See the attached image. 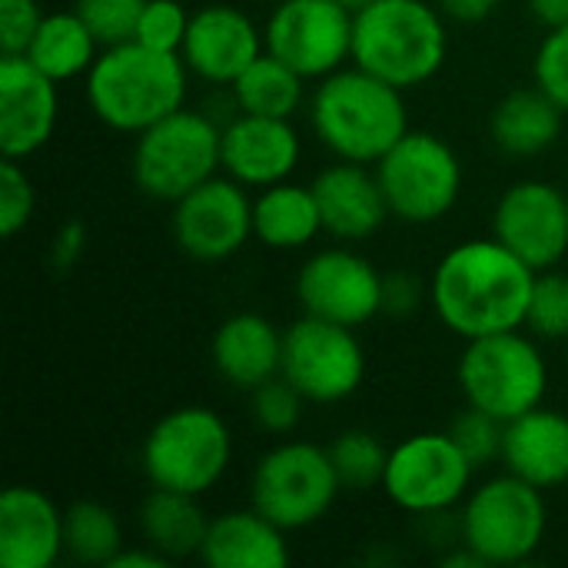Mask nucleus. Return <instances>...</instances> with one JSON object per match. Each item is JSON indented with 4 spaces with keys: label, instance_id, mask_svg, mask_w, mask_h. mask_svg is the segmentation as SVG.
Listing matches in <instances>:
<instances>
[{
    "label": "nucleus",
    "instance_id": "nucleus-1",
    "mask_svg": "<svg viewBox=\"0 0 568 568\" xmlns=\"http://www.w3.org/2000/svg\"><path fill=\"white\" fill-rule=\"evenodd\" d=\"M536 270L496 236L449 246L429 273V306L459 339L526 326Z\"/></svg>",
    "mask_w": 568,
    "mask_h": 568
},
{
    "label": "nucleus",
    "instance_id": "nucleus-2",
    "mask_svg": "<svg viewBox=\"0 0 568 568\" xmlns=\"http://www.w3.org/2000/svg\"><path fill=\"white\" fill-rule=\"evenodd\" d=\"M406 90L346 63L343 70L316 80L310 93V123L320 143L336 160L376 166L413 126Z\"/></svg>",
    "mask_w": 568,
    "mask_h": 568
},
{
    "label": "nucleus",
    "instance_id": "nucleus-3",
    "mask_svg": "<svg viewBox=\"0 0 568 568\" xmlns=\"http://www.w3.org/2000/svg\"><path fill=\"white\" fill-rule=\"evenodd\" d=\"M190 70L180 53H163L136 40L103 47L83 77L90 113L113 133H143L186 106Z\"/></svg>",
    "mask_w": 568,
    "mask_h": 568
},
{
    "label": "nucleus",
    "instance_id": "nucleus-4",
    "mask_svg": "<svg viewBox=\"0 0 568 568\" xmlns=\"http://www.w3.org/2000/svg\"><path fill=\"white\" fill-rule=\"evenodd\" d=\"M446 20L429 0H369L353 13V63L399 90H416L449 60Z\"/></svg>",
    "mask_w": 568,
    "mask_h": 568
},
{
    "label": "nucleus",
    "instance_id": "nucleus-5",
    "mask_svg": "<svg viewBox=\"0 0 568 568\" xmlns=\"http://www.w3.org/2000/svg\"><path fill=\"white\" fill-rule=\"evenodd\" d=\"M233 463V433L210 406H176L163 413L140 446V469L150 486L206 496Z\"/></svg>",
    "mask_w": 568,
    "mask_h": 568
},
{
    "label": "nucleus",
    "instance_id": "nucleus-6",
    "mask_svg": "<svg viewBox=\"0 0 568 568\" xmlns=\"http://www.w3.org/2000/svg\"><path fill=\"white\" fill-rule=\"evenodd\" d=\"M459 393L466 406H476L503 423L546 403L549 363L539 349V336L526 326L466 339L456 366Z\"/></svg>",
    "mask_w": 568,
    "mask_h": 568
},
{
    "label": "nucleus",
    "instance_id": "nucleus-7",
    "mask_svg": "<svg viewBox=\"0 0 568 568\" xmlns=\"http://www.w3.org/2000/svg\"><path fill=\"white\" fill-rule=\"evenodd\" d=\"M549 532L546 493L503 473L466 496L459 506V542L486 566H523L536 559Z\"/></svg>",
    "mask_w": 568,
    "mask_h": 568
},
{
    "label": "nucleus",
    "instance_id": "nucleus-8",
    "mask_svg": "<svg viewBox=\"0 0 568 568\" xmlns=\"http://www.w3.org/2000/svg\"><path fill=\"white\" fill-rule=\"evenodd\" d=\"M223 126L206 110L180 106L160 123L133 136L130 170L140 193L160 203H176L210 176L223 173L220 166Z\"/></svg>",
    "mask_w": 568,
    "mask_h": 568
},
{
    "label": "nucleus",
    "instance_id": "nucleus-9",
    "mask_svg": "<svg viewBox=\"0 0 568 568\" xmlns=\"http://www.w3.org/2000/svg\"><path fill=\"white\" fill-rule=\"evenodd\" d=\"M343 493L329 446L280 439L250 473V506L286 532H303L329 516Z\"/></svg>",
    "mask_w": 568,
    "mask_h": 568
},
{
    "label": "nucleus",
    "instance_id": "nucleus-10",
    "mask_svg": "<svg viewBox=\"0 0 568 568\" xmlns=\"http://www.w3.org/2000/svg\"><path fill=\"white\" fill-rule=\"evenodd\" d=\"M476 466L456 446L449 429L413 433L389 446L383 496L406 516L433 519L459 509L476 486Z\"/></svg>",
    "mask_w": 568,
    "mask_h": 568
},
{
    "label": "nucleus",
    "instance_id": "nucleus-11",
    "mask_svg": "<svg viewBox=\"0 0 568 568\" xmlns=\"http://www.w3.org/2000/svg\"><path fill=\"white\" fill-rule=\"evenodd\" d=\"M376 176L389 213L409 226L439 223L463 196V160L449 140L429 130H409L376 163Z\"/></svg>",
    "mask_w": 568,
    "mask_h": 568
},
{
    "label": "nucleus",
    "instance_id": "nucleus-12",
    "mask_svg": "<svg viewBox=\"0 0 568 568\" xmlns=\"http://www.w3.org/2000/svg\"><path fill=\"white\" fill-rule=\"evenodd\" d=\"M280 376L290 379L310 406H336L363 389L366 349L356 329L303 313L286 326Z\"/></svg>",
    "mask_w": 568,
    "mask_h": 568
},
{
    "label": "nucleus",
    "instance_id": "nucleus-13",
    "mask_svg": "<svg viewBox=\"0 0 568 568\" xmlns=\"http://www.w3.org/2000/svg\"><path fill=\"white\" fill-rule=\"evenodd\" d=\"M263 40L273 57L316 83L353 63V10L336 0H276Z\"/></svg>",
    "mask_w": 568,
    "mask_h": 568
},
{
    "label": "nucleus",
    "instance_id": "nucleus-14",
    "mask_svg": "<svg viewBox=\"0 0 568 568\" xmlns=\"http://www.w3.org/2000/svg\"><path fill=\"white\" fill-rule=\"evenodd\" d=\"M170 230L176 246L196 263L233 260L253 240V193L216 173L173 203Z\"/></svg>",
    "mask_w": 568,
    "mask_h": 568
},
{
    "label": "nucleus",
    "instance_id": "nucleus-15",
    "mask_svg": "<svg viewBox=\"0 0 568 568\" xmlns=\"http://www.w3.org/2000/svg\"><path fill=\"white\" fill-rule=\"evenodd\" d=\"M296 300L306 316L359 329L383 316V270L346 246L316 250L296 273Z\"/></svg>",
    "mask_w": 568,
    "mask_h": 568
},
{
    "label": "nucleus",
    "instance_id": "nucleus-16",
    "mask_svg": "<svg viewBox=\"0 0 568 568\" xmlns=\"http://www.w3.org/2000/svg\"><path fill=\"white\" fill-rule=\"evenodd\" d=\"M493 236L536 273L568 256V193L549 180H516L493 206Z\"/></svg>",
    "mask_w": 568,
    "mask_h": 568
},
{
    "label": "nucleus",
    "instance_id": "nucleus-17",
    "mask_svg": "<svg viewBox=\"0 0 568 568\" xmlns=\"http://www.w3.org/2000/svg\"><path fill=\"white\" fill-rule=\"evenodd\" d=\"M57 116L60 83L23 53H0V153L27 163L53 140Z\"/></svg>",
    "mask_w": 568,
    "mask_h": 568
},
{
    "label": "nucleus",
    "instance_id": "nucleus-18",
    "mask_svg": "<svg viewBox=\"0 0 568 568\" xmlns=\"http://www.w3.org/2000/svg\"><path fill=\"white\" fill-rule=\"evenodd\" d=\"M263 50V30L246 10H240L236 3H206L193 10L180 57L196 80L223 90L233 87V80Z\"/></svg>",
    "mask_w": 568,
    "mask_h": 568
},
{
    "label": "nucleus",
    "instance_id": "nucleus-19",
    "mask_svg": "<svg viewBox=\"0 0 568 568\" xmlns=\"http://www.w3.org/2000/svg\"><path fill=\"white\" fill-rule=\"evenodd\" d=\"M303 160V136L293 120L236 113L223 123L220 166L250 190H263L293 176Z\"/></svg>",
    "mask_w": 568,
    "mask_h": 568
},
{
    "label": "nucleus",
    "instance_id": "nucleus-20",
    "mask_svg": "<svg viewBox=\"0 0 568 568\" xmlns=\"http://www.w3.org/2000/svg\"><path fill=\"white\" fill-rule=\"evenodd\" d=\"M313 193L320 203L323 233L339 243H363L376 236L393 216L376 166L366 163L333 160L313 176Z\"/></svg>",
    "mask_w": 568,
    "mask_h": 568
},
{
    "label": "nucleus",
    "instance_id": "nucleus-21",
    "mask_svg": "<svg viewBox=\"0 0 568 568\" xmlns=\"http://www.w3.org/2000/svg\"><path fill=\"white\" fill-rule=\"evenodd\" d=\"M63 552V509L37 486H7L0 496V566L53 568Z\"/></svg>",
    "mask_w": 568,
    "mask_h": 568
},
{
    "label": "nucleus",
    "instance_id": "nucleus-22",
    "mask_svg": "<svg viewBox=\"0 0 568 568\" xmlns=\"http://www.w3.org/2000/svg\"><path fill=\"white\" fill-rule=\"evenodd\" d=\"M283 336L270 316L243 310L226 316L210 343L213 369L223 383L240 393H253L256 386L276 379L283 373Z\"/></svg>",
    "mask_w": 568,
    "mask_h": 568
},
{
    "label": "nucleus",
    "instance_id": "nucleus-23",
    "mask_svg": "<svg viewBox=\"0 0 568 568\" xmlns=\"http://www.w3.org/2000/svg\"><path fill=\"white\" fill-rule=\"evenodd\" d=\"M506 473L529 486L552 493L568 486V416L552 406H536L519 419L506 423L503 443Z\"/></svg>",
    "mask_w": 568,
    "mask_h": 568
},
{
    "label": "nucleus",
    "instance_id": "nucleus-24",
    "mask_svg": "<svg viewBox=\"0 0 568 568\" xmlns=\"http://www.w3.org/2000/svg\"><path fill=\"white\" fill-rule=\"evenodd\" d=\"M286 529L260 509H230L210 519L200 562L210 568H283L290 566Z\"/></svg>",
    "mask_w": 568,
    "mask_h": 568
},
{
    "label": "nucleus",
    "instance_id": "nucleus-25",
    "mask_svg": "<svg viewBox=\"0 0 568 568\" xmlns=\"http://www.w3.org/2000/svg\"><path fill=\"white\" fill-rule=\"evenodd\" d=\"M566 110L536 83L509 90L489 113V136L499 153L532 160L549 153L566 126Z\"/></svg>",
    "mask_w": 568,
    "mask_h": 568
},
{
    "label": "nucleus",
    "instance_id": "nucleus-26",
    "mask_svg": "<svg viewBox=\"0 0 568 568\" xmlns=\"http://www.w3.org/2000/svg\"><path fill=\"white\" fill-rule=\"evenodd\" d=\"M323 233L313 183L283 180L253 193V240L266 250H306Z\"/></svg>",
    "mask_w": 568,
    "mask_h": 568
},
{
    "label": "nucleus",
    "instance_id": "nucleus-27",
    "mask_svg": "<svg viewBox=\"0 0 568 568\" xmlns=\"http://www.w3.org/2000/svg\"><path fill=\"white\" fill-rule=\"evenodd\" d=\"M136 526L150 549H156L163 559L176 562V559H193V556L200 559V549H203V539L210 529V516L203 513L200 496L150 486V493L140 503Z\"/></svg>",
    "mask_w": 568,
    "mask_h": 568
},
{
    "label": "nucleus",
    "instance_id": "nucleus-28",
    "mask_svg": "<svg viewBox=\"0 0 568 568\" xmlns=\"http://www.w3.org/2000/svg\"><path fill=\"white\" fill-rule=\"evenodd\" d=\"M100 40L93 37V30L83 23V17L70 7V10H53L43 13L30 47L23 50V57L47 73L57 83L87 77V70L93 67V60L100 57Z\"/></svg>",
    "mask_w": 568,
    "mask_h": 568
},
{
    "label": "nucleus",
    "instance_id": "nucleus-29",
    "mask_svg": "<svg viewBox=\"0 0 568 568\" xmlns=\"http://www.w3.org/2000/svg\"><path fill=\"white\" fill-rule=\"evenodd\" d=\"M310 80L286 67L280 57L263 50L230 87L240 113L293 120L303 103H310Z\"/></svg>",
    "mask_w": 568,
    "mask_h": 568
},
{
    "label": "nucleus",
    "instance_id": "nucleus-30",
    "mask_svg": "<svg viewBox=\"0 0 568 568\" xmlns=\"http://www.w3.org/2000/svg\"><path fill=\"white\" fill-rule=\"evenodd\" d=\"M123 526L116 513L97 499H80L63 509V552L80 566H110L123 549Z\"/></svg>",
    "mask_w": 568,
    "mask_h": 568
},
{
    "label": "nucleus",
    "instance_id": "nucleus-31",
    "mask_svg": "<svg viewBox=\"0 0 568 568\" xmlns=\"http://www.w3.org/2000/svg\"><path fill=\"white\" fill-rule=\"evenodd\" d=\"M329 456L339 473L343 493H366L383 483L389 446H383V439L369 429H343L329 443Z\"/></svg>",
    "mask_w": 568,
    "mask_h": 568
},
{
    "label": "nucleus",
    "instance_id": "nucleus-32",
    "mask_svg": "<svg viewBox=\"0 0 568 568\" xmlns=\"http://www.w3.org/2000/svg\"><path fill=\"white\" fill-rule=\"evenodd\" d=\"M310 403L300 396V389L276 376L263 386H256L250 393V416H253V426L273 439H286L290 433H296V426L303 423V409Z\"/></svg>",
    "mask_w": 568,
    "mask_h": 568
},
{
    "label": "nucleus",
    "instance_id": "nucleus-33",
    "mask_svg": "<svg viewBox=\"0 0 568 568\" xmlns=\"http://www.w3.org/2000/svg\"><path fill=\"white\" fill-rule=\"evenodd\" d=\"M526 329L539 339H566L568 343V273L552 266L536 273Z\"/></svg>",
    "mask_w": 568,
    "mask_h": 568
},
{
    "label": "nucleus",
    "instance_id": "nucleus-34",
    "mask_svg": "<svg viewBox=\"0 0 568 568\" xmlns=\"http://www.w3.org/2000/svg\"><path fill=\"white\" fill-rule=\"evenodd\" d=\"M449 436L456 439V446L466 453V459L476 466V469H486L493 463H503V443H506V423L476 409V406H466L453 426H449Z\"/></svg>",
    "mask_w": 568,
    "mask_h": 568
},
{
    "label": "nucleus",
    "instance_id": "nucleus-35",
    "mask_svg": "<svg viewBox=\"0 0 568 568\" xmlns=\"http://www.w3.org/2000/svg\"><path fill=\"white\" fill-rule=\"evenodd\" d=\"M37 213V186L23 170V160H0V236H20Z\"/></svg>",
    "mask_w": 568,
    "mask_h": 568
},
{
    "label": "nucleus",
    "instance_id": "nucleus-36",
    "mask_svg": "<svg viewBox=\"0 0 568 568\" xmlns=\"http://www.w3.org/2000/svg\"><path fill=\"white\" fill-rule=\"evenodd\" d=\"M193 10H186L183 0H146L136 33L133 40L163 53H180L183 40H186V27H190Z\"/></svg>",
    "mask_w": 568,
    "mask_h": 568
},
{
    "label": "nucleus",
    "instance_id": "nucleus-37",
    "mask_svg": "<svg viewBox=\"0 0 568 568\" xmlns=\"http://www.w3.org/2000/svg\"><path fill=\"white\" fill-rule=\"evenodd\" d=\"M146 0H73V10L93 30L100 47H116L133 40Z\"/></svg>",
    "mask_w": 568,
    "mask_h": 568
},
{
    "label": "nucleus",
    "instance_id": "nucleus-38",
    "mask_svg": "<svg viewBox=\"0 0 568 568\" xmlns=\"http://www.w3.org/2000/svg\"><path fill=\"white\" fill-rule=\"evenodd\" d=\"M532 83L568 113V23L546 30L532 60Z\"/></svg>",
    "mask_w": 568,
    "mask_h": 568
},
{
    "label": "nucleus",
    "instance_id": "nucleus-39",
    "mask_svg": "<svg viewBox=\"0 0 568 568\" xmlns=\"http://www.w3.org/2000/svg\"><path fill=\"white\" fill-rule=\"evenodd\" d=\"M40 20V0H0V53H23Z\"/></svg>",
    "mask_w": 568,
    "mask_h": 568
},
{
    "label": "nucleus",
    "instance_id": "nucleus-40",
    "mask_svg": "<svg viewBox=\"0 0 568 568\" xmlns=\"http://www.w3.org/2000/svg\"><path fill=\"white\" fill-rule=\"evenodd\" d=\"M423 300H429V283H423L413 270L383 273V316L406 320L423 306Z\"/></svg>",
    "mask_w": 568,
    "mask_h": 568
},
{
    "label": "nucleus",
    "instance_id": "nucleus-41",
    "mask_svg": "<svg viewBox=\"0 0 568 568\" xmlns=\"http://www.w3.org/2000/svg\"><path fill=\"white\" fill-rule=\"evenodd\" d=\"M83 250H87V226L80 220H70L57 230V236L50 243V266L67 273L80 263Z\"/></svg>",
    "mask_w": 568,
    "mask_h": 568
},
{
    "label": "nucleus",
    "instance_id": "nucleus-42",
    "mask_svg": "<svg viewBox=\"0 0 568 568\" xmlns=\"http://www.w3.org/2000/svg\"><path fill=\"white\" fill-rule=\"evenodd\" d=\"M436 3L456 23H483L503 7V0H436Z\"/></svg>",
    "mask_w": 568,
    "mask_h": 568
},
{
    "label": "nucleus",
    "instance_id": "nucleus-43",
    "mask_svg": "<svg viewBox=\"0 0 568 568\" xmlns=\"http://www.w3.org/2000/svg\"><path fill=\"white\" fill-rule=\"evenodd\" d=\"M166 566H170V559H163L156 549H150V546L143 542L140 549H126V546H123L106 568H166Z\"/></svg>",
    "mask_w": 568,
    "mask_h": 568
},
{
    "label": "nucleus",
    "instance_id": "nucleus-44",
    "mask_svg": "<svg viewBox=\"0 0 568 568\" xmlns=\"http://www.w3.org/2000/svg\"><path fill=\"white\" fill-rule=\"evenodd\" d=\"M526 7L546 30L568 23V0H526Z\"/></svg>",
    "mask_w": 568,
    "mask_h": 568
},
{
    "label": "nucleus",
    "instance_id": "nucleus-45",
    "mask_svg": "<svg viewBox=\"0 0 568 568\" xmlns=\"http://www.w3.org/2000/svg\"><path fill=\"white\" fill-rule=\"evenodd\" d=\"M336 3H343L346 10H353V13H356V10H359V7H366L369 0H336Z\"/></svg>",
    "mask_w": 568,
    "mask_h": 568
}]
</instances>
